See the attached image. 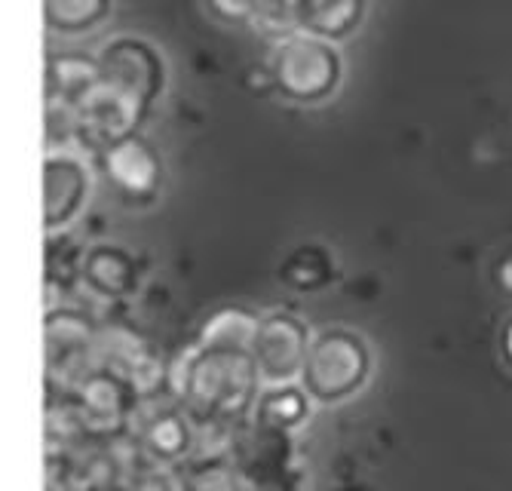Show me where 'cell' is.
<instances>
[{
    "instance_id": "11",
    "label": "cell",
    "mask_w": 512,
    "mask_h": 491,
    "mask_svg": "<svg viewBox=\"0 0 512 491\" xmlns=\"http://www.w3.org/2000/svg\"><path fill=\"white\" fill-rule=\"evenodd\" d=\"M77 123H80V145L86 151H105L108 145L135 136L142 126L148 108L142 102H135L132 96L120 93L111 83L92 86L89 93L74 105Z\"/></svg>"
},
{
    "instance_id": "26",
    "label": "cell",
    "mask_w": 512,
    "mask_h": 491,
    "mask_svg": "<svg viewBox=\"0 0 512 491\" xmlns=\"http://www.w3.org/2000/svg\"><path fill=\"white\" fill-rule=\"evenodd\" d=\"M92 491H123V488H92Z\"/></svg>"
},
{
    "instance_id": "17",
    "label": "cell",
    "mask_w": 512,
    "mask_h": 491,
    "mask_svg": "<svg viewBox=\"0 0 512 491\" xmlns=\"http://www.w3.org/2000/svg\"><path fill=\"white\" fill-rule=\"evenodd\" d=\"M261 317L252 314L246 307H224L212 314L203 329L197 344L212 347V350H234V353H252L255 335H258Z\"/></svg>"
},
{
    "instance_id": "13",
    "label": "cell",
    "mask_w": 512,
    "mask_h": 491,
    "mask_svg": "<svg viewBox=\"0 0 512 491\" xmlns=\"http://www.w3.org/2000/svg\"><path fill=\"white\" fill-rule=\"evenodd\" d=\"M102 169L108 182L126 197V200H151L160 191L163 182V163L160 154L148 139L126 136L102 151Z\"/></svg>"
},
{
    "instance_id": "21",
    "label": "cell",
    "mask_w": 512,
    "mask_h": 491,
    "mask_svg": "<svg viewBox=\"0 0 512 491\" xmlns=\"http://www.w3.org/2000/svg\"><path fill=\"white\" fill-rule=\"evenodd\" d=\"M181 491H249L243 473L234 461H206L184 464V476L178 479Z\"/></svg>"
},
{
    "instance_id": "14",
    "label": "cell",
    "mask_w": 512,
    "mask_h": 491,
    "mask_svg": "<svg viewBox=\"0 0 512 491\" xmlns=\"http://www.w3.org/2000/svg\"><path fill=\"white\" fill-rule=\"evenodd\" d=\"M142 280L138 261L132 252L114 243H99L83 249V264H80V283L105 301H120L132 295Z\"/></svg>"
},
{
    "instance_id": "9",
    "label": "cell",
    "mask_w": 512,
    "mask_h": 491,
    "mask_svg": "<svg viewBox=\"0 0 512 491\" xmlns=\"http://www.w3.org/2000/svg\"><path fill=\"white\" fill-rule=\"evenodd\" d=\"M310 341H313V332L307 329L301 317L289 314V310L264 314L255 344H252V363L258 369L261 387L301 384Z\"/></svg>"
},
{
    "instance_id": "22",
    "label": "cell",
    "mask_w": 512,
    "mask_h": 491,
    "mask_svg": "<svg viewBox=\"0 0 512 491\" xmlns=\"http://www.w3.org/2000/svg\"><path fill=\"white\" fill-rule=\"evenodd\" d=\"M206 4L224 22H249V25H255L273 0H206Z\"/></svg>"
},
{
    "instance_id": "2",
    "label": "cell",
    "mask_w": 512,
    "mask_h": 491,
    "mask_svg": "<svg viewBox=\"0 0 512 491\" xmlns=\"http://www.w3.org/2000/svg\"><path fill=\"white\" fill-rule=\"evenodd\" d=\"M267 71L273 89L298 105H319L332 99L344 77V56L335 40L307 31H289L270 40Z\"/></svg>"
},
{
    "instance_id": "4",
    "label": "cell",
    "mask_w": 512,
    "mask_h": 491,
    "mask_svg": "<svg viewBox=\"0 0 512 491\" xmlns=\"http://www.w3.org/2000/svg\"><path fill=\"white\" fill-rule=\"evenodd\" d=\"M46 384L56 393H71L96 369L99 323L77 307H46Z\"/></svg>"
},
{
    "instance_id": "5",
    "label": "cell",
    "mask_w": 512,
    "mask_h": 491,
    "mask_svg": "<svg viewBox=\"0 0 512 491\" xmlns=\"http://www.w3.org/2000/svg\"><path fill=\"white\" fill-rule=\"evenodd\" d=\"M230 461L243 473L249 491H298L295 442L289 430L249 418L237 430Z\"/></svg>"
},
{
    "instance_id": "16",
    "label": "cell",
    "mask_w": 512,
    "mask_h": 491,
    "mask_svg": "<svg viewBox=\"0 0 512 491\" xmlns=\"http://www.w3.org/2000/svg\"><path fill=\"white\" fill-rule=\"evenodd\" d=\"M99 83H102V68L96 56L53 53L50 62H46V102L77 105Z\"/></svg>"
},
{
    "instance_id": "23",
    "label": "cell",
    "mask_w": 512,
    "mask_h": 491,
    "mask_svg": "<svg viewBox=\"0 0 512 491\" xmlns=\"http://www.w3.org/2000/svg\"><path fill=\"white\" fill-rule=\"evenodd\" d=\"M123 491H181L178 476L172 473V467H160V464H148L145 470H138Z\"/></svg>"
},
{
    "instance_id": "20",
    "label": "cell",
    "mask_w": 512,
    "mask_h": 491,
    "mask_svg": "<svg viewBox=\"0 0 512 491\" xmlns=\"http://www.w3.org/2000/svg\"><path fill=\"white\" fill-rule=\"evenodd\" d=\"M335 277V264H332V255L319 249V246H307V249H298L286 267H283V280L292 286V289H301V292H316L322 289Z\"/></svg>"
},
{
    "instance_id": "12",
    "label": "cell",
    "mask_w": 512,
    "mask_h": 491,
    "mask_svg": "<svg viewBox=\"0 0 512 491\" xmlns=\"http://www.w3.org/2000/svg\"><path fill=\"white\" fill-rule=\"evenodd\" d=\"M96 369L123 375L126 381L135 384V390L142 396H151V393H160V387H169V366H163V360L151 350V344L142 335L123 323L99 326Z\"/></svg>"
},
{
    "instance_id": "10",
    "label": "cell",
    "mask_w": 512,
    "mask_h": 491,
    "mask_svg": "<svg viewBox=\"0 0 512 491\" xmlns=\"http://www.w3.org/2000/svg\"><path fill=\"white\" fill-rule=\"evenodd\" d=\"M92 197V169L83 151H46L43 225L46 234L68 231Z\"/></svg>"
},
{
    "instance_id": "8",
    "label": "cell",
    "mask_w": 512,
    "mask_h": 491,
    "mask_svg": "<svg viewBox=\"0 0 512 491\" xmlns=\"http://www.w3.org/2000/svg\"><path fill=\"white\" fill-rule=\"evenodd\" d=\"M68 396L92 442L126 433L138 403H142V393L135 390V384L108 369H92Z\"/></svg>"
},
{
    "instance_id": "24",
    "label": "cell",
    "mask_w": 512,
    "mask_h": 491,
    "mask_svg": "<svg viewBox=\"0 0 512 491\" xmlns=\"http://www.w3.org/2000/svg\"><path fill=\"white\" fill-rule=\"evenodd\" d=\"M497 280L506 292H512V252L506 258H500V267H497Z\"/></svg>"
},
{
    "instance_id": "15",
    "label": "cell",
    "mask_w": 512,
    "mask_h": 491,
    "mask_svg": "<svg viewBox=\"0 0 512 491\" xmlns=\"http://www.w3.org/2000/svg\"><path fill=\"white\" fill-rule=\"evenodd\" d=\"M295 28L325 37V40H347L365 19V0H292Z\"/></svg>"
},
{
    "instance_id": "6",
    "label": "cell",
    "mask_w": 512,
    "mask_h": 491,
    "mask_svg": "<svg viewBox=\"0 0 512 491\" xmlns=\"http://www.w3.org/2000/svg\"><path fill=\"white\" fill-rule=\"evenodd\" d=\"M129 433L160 467H184L194 455L197 424L172 390L142 396V403L132 415Z\"/></svg>"
},
{
    "instance_id": "1",
    "label": "cell",
    "mask_w": 512,
    "mask_h": 491,
    "mask_svg": "<svg viewBox=\"0 0 512 491\" xmlns=\"http://www.w3.org/2000/svg\"><path fill=\"white\" fill-rule=\"evenodd\" d=\"M169 390L194 421L246 424L264 387L252 353L194 344L169 366Z\"/></svg>"
},
{
    "instance_id": "18",
    "label": "cell",
    "mask_w": 512,
    "mask_h": 491,
    "mask_svg": "<svg viewBox=\"0 0 512 491\" xmlns=\"http://www.w3.org/2000/svg\"><path fill=\"white\" fill-rule=\"evenodd\" d=\"M313 406L316 403L304 390V384H279V387H264L261 390L252 418L261 421V424L295 433L301 424H307Z\"/></svg>"
},
{
    "instance_id": "3",
    "label": "cell",
    "mask_w": 512,
    "mask_h": 491,
    "mask_svg": "<svg viewBox=\"0 0 512 491\" xmlns=\"http://www.w3.org/2000/svg\"><path fill=\"white\" fill-rule=\"evenodd\" d=\"M368 375L371 350L359 332L344 326H325L313 332L301 384L316 406L347 403L368 384Z\"/></svg>"
},
{
    "instance_id": "19",
    "label": "cell",
    "mask_w": 512,
    "mask_h": 491,
    "mask_svg": "<svg viewBox=\"0 0 512 491\" xmlns=\"http://www.w3.org/2000/svg\"><path fill=\"white\" fill-rule=\"evenodd\" d=\"M114 0H43V22L59 37H80L108 22Z\"/></svg>"
},
{
    "instance_id": "7",
    "label": "cell",
    "mask_w": 512,
    "mask_h": 491,
    "mask_svg": "<svg viewBox=\"0 0 512 491\" xmlns=\"http://www.w3.org/2000/svg\"><path fill=\"white\" fill-rule=\"evenodd\" d=\"M102 80L120 93L151 108L166 93V59L151 40L135 34H117L96 53Z\"/></svg>"
},
{
    "instance_id": "25",
    "label": "cell",
    "mask_w": 512,
    "mask_h": 491,
    "mask_svg": "<svg viewBox=\"0 0 512 491\" xmlns=\"http://www.w3.org/2000/svg\"><path fill=\"white\" fill-rule=\"evenodd\" d=\"M503 347H506V356H509V363H512V323L506 326V335H503Z\"/></svg>"
}]
</instances>
